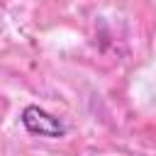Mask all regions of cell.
Segmentation results:
<instances>
[{"label":"cell","mask_w":156,"mask_h":156,"mask_svg":"<svg viewBox=\"0 0 156 156\" xmlns=\"http://www.w3.org/2000/svg\"><path fill=\"white\" fill-rule=\"evenodd\" d=\"M20 122H22V127H24L29 134H34V136L61 139V136L68 134L66 122H63L61 117L46 112V110L39 107V105H27V107L22 110V115H20Z\"/></svg>","instance_id":"1"}]
</instances>
